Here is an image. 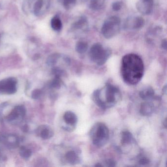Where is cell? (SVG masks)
<instances>
[{
  "instance_id": "1",
  "label": "cell",
  "mask_w": 167,
  "mask_h": 167,
  "mask_svg": "<svg viewBox=\"0 0 167 167\" xmlns=\"http://www.w3.org/2000/svg\"><path fill=\"white\" fill-rule=\"evenodd\" d=\"M144 65L140 56L135 54L125 55L121 60V74L124 81L129 85H135L144 74Z\"/></svg>"
},
{
  "instance_id": "2",
  "label": "cell",
  "mask_w": 167,
  "mask_h": 167,
  "mask_svg": "<svg viewBox=\"0 0 167 167\" xmlns=\"http://www.w3.org/2000/svg\"><path fill=\"white\" fill-rule=\"evenodd\" d=\"M120 91L114 85L107 83L103 88L94 91L92 99L99 108L109 109L116 105L120 99Z\"/></svg>"
},
{
  "instance_id": "3",
  "label": "cell",
  "mask_w": 167,
  "mask_h": 167,
  "mask_svg": "<svg viewBox=\"0 0 167 167\" xmlns=\"http://www.w3.org/2000/svg\"><path fill=\"white\" fill-rule=\"evenodd\" d=\"M89 134L93 145L99 148L105 146L109 138V128L104 123L101 122L93 125Z\"/></svg>"
},
{
  "instance_id": "4",
  "label": "cell",
  "mask_w": 167,
  "mask_h": 167,
  "mask_svg": "<svg viewBox=\"0 0 167 167\" xmlns=\"http://www.w3.org/2000/svg\"><path fill=\"white\" fill-rule=\"evenodd\" d=\"M111 55V51L105 49L99 43L93 45L89 51V56L92 61L99 66L103 65Z\"/></svg>"
},
{
  "instance_id": "5",
  "label": "cell",
  "mask_w": 167,
  "mask_h": 167,
  "mask_svg": "<svg viewBox=\"0 0 167 167\" xmlns=\"http://www.w3.org/2000/svg\"><path fill=\"white\" fill-rule=\"evenodd\" d=\"M121 20L117 16L107 19L102 28V33L106 39H111L119 33L120 30Z\"/></svg>"
},
{
  "instance_id": "6",
  "label": "cell",
  "mask_w": 167,
  "mask_h": 167,
  "mask_svg": "<svg viewBox=\"0 0 167 167\" xmlns=\"http://www.w3.org/2000/svg\"><path fill=\"white\" fill-rule=\"evenodd\" d=\"M26 113V109L24 106H17L8 114L5 119L11 124L16 125L22 123Z\"/></svg>"
},
{
  "instance_id": "7",
  "label": "cell",
  "mask_w": 167,
  "mask_h": 167,
  "mask_svg": "<svg viewBox=\"0 0 167 167\" xmlns=\"http://www.w3.org/2000/svg\"><path fill=\"white\" fill-rule=\"evenodd\" d=\"M18 80L14 77H8L0 80V94L12 95L17 92Z\"/></svg>"
},
{
  "instance_id": "8",
  "label": "cell",
  "mask_w": 167,
  "mask_h": 167,
  "mask_svg": "<svg viewBox=\"0 0 167 167\" xmlns=\"http://www.w3.org/2000/svg\"><path fill=\"white\" fill-rule=\"evenodd\" d=\"M20 144V139L15 135L0 134V147H5L9 150L16 149Z\"/></svg>"
},
{
  "instance_id": "9",
  "label": "cell",
  "mask_w": 167,
  "mask_h": 167,
  "mask_svg": "<svg viewBox=\"0 0 167 167\" xmlns=\"http://www.w3.org/2000/svg\"><path fill=\"white\" fill-rule=\"evenodd\" d=\"M63 120L66 125L62 128L65 131H71L76 128L77 122V117L72 111H66L63 115Z\"/></svg>"
},
{
  "instance_id": "10",
  "label": "cell",
  "mask_w": 167,
  "mask_h": 167,
  "mask_svg": "<svg viewBox=\"0 0 167 167\" xmlns=\"http://www.w3.org/2000/svg\"><path fill=\"white\" fill-rule=\"evenodd\" d=\"M35 133L43 140H48L54 136V131L47 125H41L35 129Z\"/></svg>"
},
{
  "instance_id": "11",
  "label": "cell",
  "mask_w": 167,
  "mask_h": 167,
  "mask_svg": "<svg viewBox=\"0 0 167 167\" xmlns=\"http://www.w3.org/2000/svg\"><path fill=\"white\" fill-rule=\"evenodd\" d=\"M153 0H140L137 3V9L143 14L149 15L153 11Z\"/></svg>"
},
{
  "instance_id": "12",
  "label": "cell",
  "mask_w": 167,
  "mask_h": 167,
  "mask_svg": "<svg viewBox=\"0 0 167 167\" xmlns=\"http://www.w3.org/2000/svg\"><path fill=\"white\" fill-rule=\"evenodd\" d=\"M145 21L142 17H131L125 22L124 27L125 29L137 30L143 27Z\"/></svg>"
},
{
  "instance_id": "13",
  "label": "cell",
  "mask_w": 167,
  "mask_h": 167,
  "mask_svg": "<svg viewBox=\"0 0 167 167\" xmlns=\"http://www.w3.org/2000/svg\"><path fill=\"white\" fill-rule=\"evenodd\" d=\"M64 160L68 163L76 165L80 162V158L76 150H71L66 153L64 156Z\"/></svg>"
},
{
  "instance_id": "14",
  "label": "cell",
  "mask_w": 167,
  "mask_h": 167,
  "mask_svg": "<svg viewBox=\"0 0 167 167\" xmlns=\"http://www.w3.org/2000/svg\"><path fill=\"white\" fill-rule=\"evenodd\" d=\"M154 106L150 102H145L141 105L140 112L143 116H149L154 111Z\"/></svg>"
},
{
  "instance_id": "15",
  "label": "cell",
  "mask_w": 167,
  "mask_h": 167,
  "mask_svg": "<svg viewBox=\"0 0 167 167\" xmlns=\"http://www.w3.org/2000/svg\"><path fill=\"white\" fill-rule=\"evenodd\" d=\"M139 96L142 99L145 101L153 99L154 97V91L152 87H148L141 90L139 92Z\"/></svg>"
},
{
  "instance_id": "16",
  "label": "cell",
  "mask_w": 167,
  "mask_h": 167,
  "mask_svg": "<svg viewBox=\"0 0 167 167\" xmlns=\"http://www.w3.org/2000/svg\"><path fill=\"white\" fill-rule=\"evenodd\" d=\"M132 135L128 131H124L121 134V143L123 145H128L132 142Z\"/></svg>"
},
{
  "instance_id": "17",
  "label": "cell",
  "mask_w": 167,
  "mask_h": 167,
  "mask_svg": "<svg viewBox=\"0 0 167 167\" xmlns=\"http://www.w3.org/2000/svg\"><path fill=\"white\" fill-rule=\"evenodd\" d=\"M51 27L55 31H59L62 27L61 21L59 17L55 16L51 20Z\"/></svg>"
},
{
  "instance_id": "18",
  "label": "cell",
  "mask_w": 167,
  "mask_h": 167,
  "mask_svg": "<svg viewBox=\"0 0 167 167\" xmlns=\"http://www.w3.org/2000/svg\"><path fill=\"white\" fill-rule=\"evenodd\" d=\"M19 154L20 156L24 159H29L32 155V152L30 149L25 146H21L19 149Z\"/></svg>"
},
{
  "instance_id": "19",
  "label": "cell",
  "mask_w": 167,
  "mask_h": 167,
  "mask_svg": "<svg viewBox=\"0 0 167 167\" xmlns=\"http://www.w3.org/2000/svg\"><path fill=\"white\" fill-rule=\"evenodd\" d=\"M62 84L61 77H55L49 84V87L51 89H58L61 87Z\"/></svg>"
},
{
  "instance_id": "20",
  "label": "cell",
  "mask_w": 167,
  "mask_h": 167,
  "mask_svg": "<svg viewBox=\"0 0 167 167\" xmlns=\"http://www.w3.org/2000/svg\"><path fill=\"white\" fill-rule=\"evenodd\" d=\"M88 48V44L86 42L80 41L76 45V50L79 54H84L87 51Z\"/></svg>"
},
{
  "instance_id": "21",
  "label": "cell",
  "mask_w": 167,
  "mask_h": 167,
  "mask_svg": "<svg viewBox=\"0 0 167 167\" xmlns=\"http://www.w3.org/2000/svg\"><path fill=\"white\" fill-rule=\"evenodd\" d=\"M60 58V55L58 54H53L51 55L47 60V64L48 65L51 67H54L58 62L59 58Z\"/></svg>"
},
{
  "instance_id": "22",
  "label": "cell",
  "mask_w": 167,
  "mask_h": 167,
  "mask_svg": "<svg viewBox=\"0 0 167 167\" xmlns=\"http://www.w3.org/2000/svg\"><path fill=\"white\" fill-rule=\"evenodd\" d=\"M105 2V0H91L90 7L91 8L97 11L102 7Z\"/></svg>"
},
{
  "instance_id": "23",
  "label": "cell",
  "mask_w": 167,
  "mask_h": 167,
  "mask_svg": "<svg viewBox=\"0 0 167 167\" xmlns=\"http://www.w3.org/2000/svg\"><path fill=\"white\" fill-rule=\"evenodd\" d=\"M52 73L54 74L55 77H61L63 75H64L65 72L59 67H54L52 69Z\"/></svg>"
},
{
  "instance_id": "24",
  "label": "cell",
  "mask_w": 167,
  "mask_h": 167,
  "mask_svg": "<svg viewBox=\"0 0 167 167\" xmlns=\"http://www.w3.org/2000/svg\"><path fill=\"white\" fill-rule=\"evenodd\" d=\"M87 23V21L84 17H82L77 22L74 24V27L76 29H82L85 26Z\"/></svg>"
},
{
  "instance_id": "25",
  "label": "cell",
  "mask_w": 167,
  "mask_h": 167,
  "mask_svg": "<svg viewBox=\"0 0 167 167\" xmlns=\"http://www.w3.org/2000/svg\"><path fill=\"white\" fill-rule=\"evenodd\" d=\"M43 5V2L42 0H38L35 3L34 6V12L35 15H38Z\"/></svg>"
},
{
  "instance_id": "26",
  "label": "cell",
  "mask_w": 167,
  "mask_h": 167,
  "mask_svg": "<svg viewBox=\"0 0 167 167\" xmlns=\"http://www.w3.org/2000/svg\"><path fill=\"white\" fill-rule=\"evenodd\" d=\"M42 93H43V92L40 89H35L31 92V98L33 99H39V98H40L41 96H42Z\"/></svg>"
},
{
  "instance_id": "27",
  "label": "cell",
  "mask_w": 167,
  "mask_h": 167,
  "mask_svg": "<svg viewBox=\"0 0 167 167\" xmlns=\"http://www.w3.org/2000/svg\"><path fill=\"white\" fill-rule=\"evenodd\" d=\"M76 0H63V5L66 9H70L76 4Z\"/></svg>"
},
{
  "instance_id": "28",
  "label": "cell",
  "mask_w": 167,
  "mask_h": 167,
  "mask_svg": "<svg viewBox=\"0 0 167 167\" xmlns=\"http://www.w3.org/2000/svg\"><path fill=\"white\" fill-rule=\"evenodd\" d=\"M123 6V3L121 2L117 1L115 2L112 4V7L113 11H119L121 9V7Z\"/></svg>"
},
{
  "instance_id": "29",
  "label": "cell",
  "mask_w": 167,
  "mask_h": 167,
  "mask_svg": "<svg viewBox=\"0 0 167 167\" xmlns=\"http://www.w3.org/2000/svg\"><path fill=\"white\" fill-rule=\"evenodd\" d=\"M150 160L145 156L141 157L138 161V163L142 166L148 165L150 163Z\"/></svg>"
},
{
  "instance_id": "30",
  "label": "cell",
  "mask_w": 167,
  "mask_h": 167,
  "mask_svg": "<svg viewBox=\"0 0 167 167\" xmlns=\"http://www.w3.org/2000/svg\"><path fill=\"white\" fill-rule=\"evenodd\" d=\"M104 164L106 165V166L107 167H115L116 165V163L114 160L111 159H109L105 161Z\"/></svg>"
},
{
  "instance_id": "31",
  "label": "cell",
  "mask_w": 167,
  "mask_h": 167,
  "mask_svg": "<svg viewBox=\"0 0 167 167\" xmlns=\"http://www.w3.org/2000/svg\"><path fill=\"white\" fill-rule=\"evenodd\" d=\"M161 46L165 50L167 49V40H166V39H164V40L162 41Z\"/></svg>"
}]
</instances>
